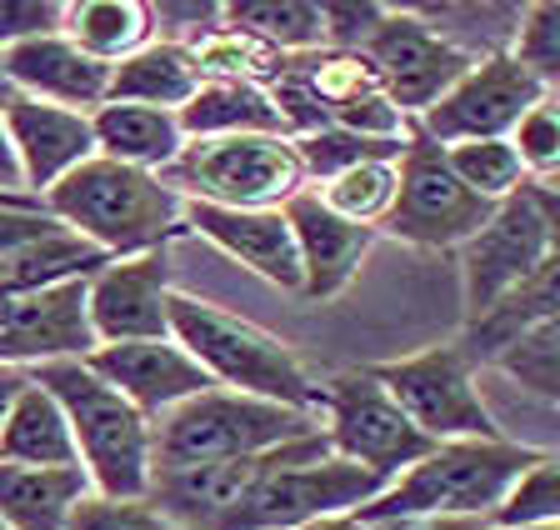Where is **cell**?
<instances>
[{
	"label": "cell",
	"instance_id": "cell-40",
	"mask_svg": "<svg viewBox=\"0 0 560 530\" xmlns=\"http://www.w3.org/2000/svg\"><path fill=\"white\" fill-rule=\"evenodd\" d=\"M320 11H326L330 50H361L375 36V25L385 21V5H340V0H330Z\"/></svg>",
	"mask_w": 560,
	"mask_h": 530
},
{
	"label": "cell",
	"instance_id": "cell-8",
	"mask_svg": "<svg viewBox=\"0 0 560 530\" xmlns=\"http://www.w3.org/2000/svg\"><path fill=\"white\" fill-rule=\"evenodd\" d=\"M320 396H326L330 421L326 436L340 460H355L365 471L396 481L400 471H410L416 460H425L435 450V440L425 431H416V421L390 401V390L371 370H340L320 386Z\"/></svg>",
	"mask_w": 560,
	"mask_h": 530
},
{
	"label": "cell",
	"instance_id": "cell-27",
	"mask_svg": "<svg viewBox=\"0 0 560 530\" xmlns=\"http://www.w3.org/2000/svg\"><path fill=\"white\" fill-rule=\"evenodd\" d=\"M105 260L116 256H105L91 240H81L75 231L60 225V231L40 236L35 246H25L21 256H11L0 266V291H50V285H66V281H91Z\"/></svg>",
	"mask_w": 560,
	"mask_h": 530
},
{
	"label": "cell",
	"instance_id": "cell-20",
	"mask_svg": "<svg viewBox=\"0 0 560 530\" xmlns=\"http://www.w3.org/2000/svg\"><path fill=\"white\" fill-rule=\"evenodd\" d=\"M186 231L206 236L210 246L225 250L231 260H241L245 271H256L260 281L301 295V281H305L301 250H295L285 211H225V205L186 201Z\"/></svg>",
	"mask_w": 560,
	"mask_h": 530
},
{
	"label": "cell",
	"instance_id": "cell-2",
	"mask_svg": "<svg viewBox=\"0 0 560 530\" xmlns=\"http://www.w3.org/2000/svg\"><path fill=\"white\" fill-rule=\"evenodd\" d=\"M31 380L46 386L60 401V411H66L81 471L91 475V491L105 495V500H151V481H155V421L151 415H140L85 361L35 366Z\"/></svg>",
	"mask_w": 560,
	"mask_h": 530
},
{
	"label": "cell",
	"instance_id": "cell-15",
	"mask_svg": "<svg viewBox=\"0 0 560 530\" xmlns=\"http://www.w3.org/2000/svg\"><path fill=\"white\" fill-rule=\"evenodd\" d=\"M95 345L165 341L171 335V260L161 250L116 256L85 281Z\"/></svg>",
	"mask_w": 560,
	"mask_h": 530
},
{
	"label": "cell",
	"instance_id": "cell-6",
	"mask_svg": "<svg viewBox=\"0 0 560 530\" xmlns=\"http://www.w3.org/2000/svg\"><path fill=\"white\" fill-rule=\"evenodd\" d=\"M536 460L540 450L511 440H445L385 485L365 516H495V506Z\"/></svg>",
	"mask_w": 560,
	"mask_h": 530
},
{
	"label": "cell",
	"instance_id": "cell-46",
	"mask_svg": "<svg viewBox=\"0 0 560 530\" xmlns=\"http://www.w3.org/2000/svg\"><path fill=\"white\" fill-rule=\"evenodd\" d=\"M11 95H15V91L5 85V71H0V110H5V101H11Z\"/></svg>",
	"mask_w": 560,
	"mask_h": 530
},
{
	"label": "cell",
	"instance_id": "cell-45",
	"mask_svg": "<svg viewBox=\"0 0 560 530\" xmlns=\"http://www.w3.org/2000/svg\"><path fill=\"white\" fill-rule=\"evenodd\" d=\"M35 196H11V190H0V211H11V205H31Z\"/></svg>",
	"mask_w": 560,
	"mask_h": 530
},
{
	"label": "cell",
	"instance_id": "cell-37",
	"mask_svg": "<svg viewBox=\"0 0 560 530\" xmlns=\"http://www.w3.org/2000/svg\"><path fill=\"white\" fill-rule=\"evenodd\" d=\"M511 145H515V155H521L525 176H560V106L556 101H540V106L515 126Z\"/></svg>",
	"mask_w": 560,
	"mask_h": 530
},
{
	"label": "cell",
	"instance_id": "cell-28",
	"mask_svg": "<svg viewBox=\"0 0 560 530\" xmlns=\"http://www.w3.org/2000/svg\"><path fill=\"white\" fill-rule=\"evenodd\" d=\"M225 25H241L280 56H311L326 46V11L315 0H235L225 5Z\"/></svg>",
	"mask_w": 560,
	"mask_h": 530
},
{
	"label": "cell",
	"instance_id": "cell-7",
	"mask_svg": "<svg viewBox=\"0 0 560 530\" xmlns=\"http://www.w3.org/2000/svg\"><path fill=\"white\" fill-rule=\"evenodd\" d=\"M165 186L180 201L225 211H285V201L305 190V165L291 136H215L186 141Z\"/></svg>",
	"mask_w": 560,
	"mask_h": 530
},
{
	"label": "cell",
	"instance_id": "cell-16",
	"mask_svg": "<svg viewBox=\"0 0 560 530\" xmlns=\"http://www.w3.org/2000/svg\"><path fill=\"white\" fill-rule=\"evenodd\" d=\"M85 366L105 380V386H116L140 415H151L161 421L165 411H175L180 401L210 390L215 380L190 361V351L165 335V341H120V345H95L85 355Z\"/></svg>",
	"mask_w": 560,
	"mask_h": 530
},
{
	"label": "cell",
	"instance_id": "cell-29",
	"mask_svg": "<svg viewBox=\"0 0 560 530\" xmlns=\"http://www.w3.org/2000/svg\"><path fill=\"white\" fill-rule=\"evenodd\" d=\"M190 56H196L200 81H241V85H270L285 71V56L276 46H266L260 36L241 31V25H221L206 31L200 40H190Z\"/></svg>",
	"mask_w": 560,
	"mask_h": 530
},
{
	"label": "cell",
	"instance_id": "cell-32",
	"mask_svg": "<svg viewBox=\"0 0 560 530\" xmlns=\"http://www.w3.org/2000/svg\"><path fill=\"white\" fill-rule=\"evenodd\" d=\"M490 366L511 376L521 390H530L536 401L560 405V316H550L546 326L525 330L511 351H501Z\"/></svg>",
	"mask_w": 560,
	"mask_h": 530
},
{
	"label": "cell",
	"instance_id": "cell-18",
	"mask_svg": "<svg viewBox=\"0 0 560 530\" xmlns=\"http://www.w3.org/2000/svg\"><path fill=\"white\" fill-rule=\"evenodd\" d=\"M0 71H5V85L15 95L81 110V116H91V110H101L110 101V66L91 60L66 31L0 50Z\"/></svg>",
	"mask_w": 560,
	"mask_h": 530
},
{
	"label": "cell",
	"instance_id": "cell-12",
	"mask_svg": "<svg viewBox=\"0 0 560 530\" xmlns=\"http://www.w3.org/2000/svg\"><path fill=\"white\" fill-rule=\"evenodd\" d=\"M361 56L375 66L385 95H390L406 116L410 110L425 116V110H431L441 95H451L455 85H460V75L476 66V60L455 46L451 36H441L425 15L390 11V5H385V21L375 25V36L361 46Z\"/></svg>",
	"mask_w": 560,
	"mask_h": 530
},
{
	"label": "cell",
	"instance_id": "cell-9",
	"mask_svg": "<svg viewBox=\"0 0 560 530\" xmlns=\"http://www.w3.org/2000/svg\"><path fill=\"white\" fill-rule=\"evenodd\" d=\"M490 215H495V205L480 201L470 186H460L441 145L410 141L400 155V196L381 231L420 250H451L466 246Z\"/></svg>",
	"mask_w": 560,
	"mask_h": 530
},
{
	"label": "cell",
	"instance_id": "cell-25",
	"mask_svg": "<svg viewBox=\"0 0 560 530\" xmlns=\"http://www.w3.org/2000/svg\"><path fill=\"white\" fill-rule=\"evenodd\" d=\"M60 31L91 60L116 71L120 60H130L155 40V15L145 0H75V5H66Z\"/></svg>",
	"mask_w": 560,
	"mask_h": 530
},
{
	"label": "cell",
	"instance_id": "cell-22",
	"mask_svg": "<svg viewBox=\"0 0 560 530\" xmlns=\"http://www.w3.org/2000/svg\"><path fill=\"white\" fill-rule=\"evenodd\" d=\"M91 491L81 466H5L0 460V526L5 530H66L70 510Z\"/></svg>",
	"mask_w": 560,
	"mask_h": 530
},
{
	"label": "cell",
	"instance_id": "cell-10",
	"mask_svg": "<svg viewBox=\"0 0 560 530\" xmlns=\"http://www.w3.org/2000/svg\"><path fill=\"white\" fill-rule=\"evenodd\" d=\"M371 376L390 390V401L435 446H445V440H501V425L490 421L486 401L470 386V361L460 355V345H435V351L406 355V361L375 366Z\"/></svg>",
	"mask_w": 560,
	"mask_h": 530
},
{
	"label": "cell",
	"instance_id": "cell-43",
	"mask_svg": "<svg viewBox=\"0 0 560 530\" xmlns=\"http://www.w3.org/2000/svg\"><path fill=\"white\" fill-rule=\"evenodd\" d=\"M0 190H11V196H25L21 161H15V145H11V136H5V120H0Z\"/></svg>",
	"mask_w": 560,
	"mask_h": 530
},
{
	"label": "cell",
	"instance_id": "cell-33",
	"mask_svg": "<svg viewBox=\"0 0 560 530\" xmlns=\"http://www.w3.org/2000/svg\"><path fill=\"white\" fill-rule=\"evenodd\" d=\"M495 530H550L560 526V456H540L495 506Z\"/></svg>",
	"mask_w": 560,
	"mask_h": 530
},
{
	"label": "cell",
	"instance_id": "cell-26",
	"mask_svg": "<svg viewBox=\"0 0 560 530\" xmlns=\"http://www.w3.org/2000/svg\"><path fill=\"white\" fill-rule=\"evenodd\" d=\"M0 460L5 466H81L70 421L46 386L31 380L11 405V421L0 431Z\"/></svg>",
	"mask_w": 560,
	"mask_h": 530
},
{
	"label": "cell",
	"instance_id": "cell-13",
	"mask_svg": "<svg viewBox=\"0 0 560 530\" xmlns=\"http://www.w3.org/2000/svg\"><path fill=\"white\" fill-rule=\"evenodd\" d=\"M550 256V236L530 190L495 205L486 225L460 246V285H466V320H480L495 301L515 291L525 275Z\"/></svg>",
	"mask_w": 560,
	"mask_h": 530
},
{
	"label": "cell",
	"instance_id": "cell-39",
	"mask_svg": "<svg viewBox=\"0 0 560 530\" xmlns=\"http://www.w3.org/2000/svg\"><path fill=\"white\" fill-rule=\"evenodd\" d=\"M50 231H60V221L40 201L0 211V266H5L11 256H21L25 246H35L40 236H50Z\"/></svg>",
	"mask_w": 560,
	"mask_h": 530
},
{
	"label": "cell",
	"instance_id": "cell-24",
	"mask_svg": "<svg viewBox=\"0 0 560 530\" xmlns=\"http://www.w3.org/2000/svg\"><path fill=\"white\" fill-rule=\"evenodd\" d=\"M196 91H200L196 56L180 40H151L145 50H136L110 71V101H130V106L186 110V101Z\"/></svg>",
	"mask_w": 560,
	"mask_h": 530
},
{
	"label": "cell",
	"instance_id": "cell-1",
	"mask_svg": "<svg viewBox=\"0 0 560 530\" xmlns=\"http://www.w3.org/2000/svg\"><path fill=\"white\" fill-rule=\"evenodd\" d=\"M171 341L180 351H190L200 370H206L215 386L241 390V396H256V401H276L291 405L305 415H326V396L305 376L301 355L291 345L260 330L256 320L231 316L215 301H200V295L171 291Z\"/></svg>",
	"mask_w": 560,
	"mask_h": 530
},
{
	"label": "cell",
	"instance_id": "cell-47",
	"mask_svg": "<svg viewBox=\"0 0 560 530\" xmlns=\"http://www.w3.org/2000/svg\"><path fill=\"white\" fill-rule=\"evenodd\" d=\"M550 530H560V526H550Z\"/></svg>",
	"mask_w": 560,
	"mask_h": 530
},
{
	"label": "cell",
	"instance_id": "cell-5",
	"mask_svg": "<svg viewBox=\"0 0 560 530\" xmlns=\"http://www.w3.org/2000/svg\"><path fill=\"white\" fill-rule=\"evenodd\" d=\"M315 431L320 425L305 411L210 386L155 421V471L250 460V456H266V450L291 446V440L315 436Z\"/></svg>",
	"mask_w": 560,
	"mask_h": 530
},
{
	"label": "cell",
	"instance_id": "cell-48",
	"mask_svg": "<svg viewBox=\"0 0 560 530\" xmlns=\"http://www.w3.org/2000/svg\"><path fill=\"white\" fill-rule=\"evenodd\" d=\"M0 530H5V526H0Z\"/></svg>",
	"mask_w": 560,
	"mask_h": 530
},
{
	"label": "cell",
	"instance_id": "cell-19",
	"mask_svg": "<svg viewBox=\"0 0 560 530\" xmlns=\"http://www.w3.org/2000/svg\"><path fill=\"white\" fill-rule=\"evenodd\" d=\"M285 221H291L295 250H301V275H305L301 295L305 301H330V295H340L355 281L361 260L371 256V246H375V231L350 225L346 215H336L320 201V190H311V186L285 201Z\"/></svg>",
	"mask_w": 560,
	"mask_h": 530
},
{
	"label": "cell",
	"instance_id": "cell-35",
	"mask_svg": "<svg viewBox=\"0 0 560 530\" xmlns=\"http://www.w3.org/2000/svg\"><path fill=\"white\" fill-rule=\"evenodd\" d=\"M511 56L521 60L546 91L550 85L560 91V0H536V5H525L521 25H515Z\"/></svg>",
	"mask_w": 560,
	"mask_h": 530
},
{
	"label": "cell",
	"instance_id": "cell-30",
	"mask_svg": "<svg viewBox=\"0 0 560 530\" xmlns=\"http://www.w3.org/2000/svg\"><path fill=\"white\" fill-rule=\"evenodd\" d=\"M396 196H400V161H361L320 186V201L336 215H346L350 225H365V231L385 225Z\"/></svg>",
	"mask_w": 560,
	"mask_h": 530
},
{
	"label": "cell",
	"instance_id": "cell-21",
	"mask_svg": "<svg viewBox=\"0 0 560 530\" xmlns=\"http://www.w3.org/2000/svg\"><path fill=\"white\" fill-rule=\"evenodd\" d=\"M95 130V155L136 170H171L175 155L186 151V130H180V110H155V106H130V101H105L91 110Z\"/></svg>",
	"mask_w": 560,
	"mask_h": 530
},
{
	"label": "cell",
	"instance_id": "cell-31",
	"mask_svg": "<svg viewBox=\"0 0 560 530\" xmlns=\"http://www.w3.org/2000/svg\"><path fill=\"white\" fill-rule=\"evenodd\" d=\"M460 186H470L480 201L501 205L525 190V165L511 141H466V145H441Z\"/></svg>",
	"mask_w": 560,
	"mask_h": 530
},
{
	"label": "cell",
	"instance_id": "cell-38",
	"mask_svg": "<svg viewBox=\"0 0 560 530\" xmlns=\"http://www.w3.org/2000/svg\"><path fill=\"white\" fill-rule=\"evenodd\" d=\"M66 5L56 0H0V50L25 46L35 36H56Z\"/></svg>",
	"mask_w": 560,
	"mask_h": 530
},
{
	"label": "cell",
	"instance_id": "cell-11",
	"mask_svg": "<svg viewBox=\"0 0 560 530\" xmlns=\"http://www.w3.org/2000/svg\"><path fill=\"white\" fill-rule=\"evenodd\" d=\"M546 101V85L525 71L511 50L476 60L451 95L425 110V141L466 145V141H511L530 110Z\"/></svg>",
	"mask_w": 560,
	"mask_h": 530
},
{
	"label": "cell",
	"instance_id": "cell-42",
	"mask_svg": "<svg viewBox=\"0 0 560 530\" xmlns=\"http://www.w3.org/2000/svg\"><path fill=\"white\" fill-rule=\"evenodd\" d=\"M31 386V370H15V366H0V431L11 421V405L21 401V390Z\"/></svg>",
	"mask_w": 560,
	"mask_h": 530
},
{
	"label": "cell",
	"instance_id": "cell-14",
	"mask_svg": "<svg viewBox=\"0 0 560 530\" xmlns=\"http://www.w3.org/2000/svg\"><path fill=\"white\" fill-rule=\"evenodd\" d=\"M95 351L85 281L50 291H0V366H56Z\"/></svg>",
	"mask_w": 560,
	"mask_h": 530
},
{
	"label": "cell",
	"instance_id": "cell-3",
	"mask_svg": "<svg viewBox=\"0 0 560 530\" xmlns=\"http://www.w3.org/2000/svg\"><path fill=\"white\" fill-rule=\"evenodd\" d=\"M40 205L105 256L161 250L171 246L175 231H186V201L165 186V176L105 161V155H91L81 170L50 186Z\"/></svg>",
	"mask_w": 560,
	"mask_h": 530
},
{
	"label": "cell",
	"instance_id": "cell-36",
	"mask_svg": "<svg viewBox=\"0 0 560 530\" xmlns=\"http://www.w3.org/2000/svg\"><path fill=\"white\" fill-rule=\"evenodd\" d=\"M66 530H186L175 526L165 510L151 500H105V495H85L81 506L70 510Z\"/></svg>",
	"mask_w": 560,
	"mask_h": 530
},
{
	"label": "cell",
	"instance_id": "cell-23",
	"mask_svg": "<svg viewBox=\"0 0 560 530\" xmlns=\"http://www.w3.org/2000/svg\"><path fill=\"white\" fill-rule=\"evenodd\" d=\"M186 141H215V136H285L276 101L266 85L241 81H200V91L180 110Z\"/></svg>",
	"mask_w": 560,
	"mask_h": 530
},
{
	"label": "cell",
	"instance_id": "cell-17",
	"mask_svg": "<svg viewBox=\"0 0 560 530\" xmlns=\"http://www.w3.org/2000/svg\"><path fill=\"white\" fill-rule=\"evenodd\" d=\"M0 120H5V136H11L15 161H21L25 196H35V201L95 155L91 116H81V110L46 106V101H31V95H11Z\"/></svg>",
	"mask_w": 560,
	"mask_h": 530
},
{
	"label": "cell",
	"instance_id": "cell-44",
	"mask_svg": "<svg viewBox=\"0 0 560 530\" xmlns=\"http://www.w3.org/2000/svg\"><path fill=\"white\" fill-rule=\"evenodd\" d=\"M301 530H365V520L361 516H326V520H311V526H301Z\"/></svg>",
	"mask_w": 560,
	"mask_h": 530
},
{
	"label": "cell",
	"instance_id": "cell-41",
	"mask_svg": "<svg viewBox=\"0 0 560 530\" xmlns=\"http://www.w3.org/2000/svg\"><path fill=\"white\" fill-rule=\"evenodd\" d=\"M530 201H536L540 221H546V236H550V256H560V190L556 186H525Z\"/></svg>",
	"mask_w": 560,
	"mask_h": 530
},
{
	"label": "cell",
	"instance_id": "cell-4",
	"mask_svg": "<svg viewBox=\"0 0 560 530\" xmlns=\"http://www.w3.org/2000/svg\"><path fill=\"white\" fill-rule=\"evenodd\" d=\"M385 485H390L385 475L365 471L355 460H340L326 431H315L305 440L270 450L266 471L215 530H301L311 520L346 516L350 506L365 510Z\"/></svg>",
	"mask_w": 560,
	"mask_h": 530
},
{
	"label": "cell",
	"instance_id": "cell-34",
	"mask_svg": "<svg viewBox=\"0 0 560 530\" xmlns=\"http://www.w3.org/2000/svg\"><path fill=\"white\" fill-rule=\"evenodd\" d=\"M406 145L361 141V136H350V130H340V126H320V130H311V136H301V141H295V155H301L305 176L336 180L340 170H350V165H361V161H400V155H406Z\"/></svg>",
	"mask_w": 560,
	"mask_h": 530
}]
</instances>
